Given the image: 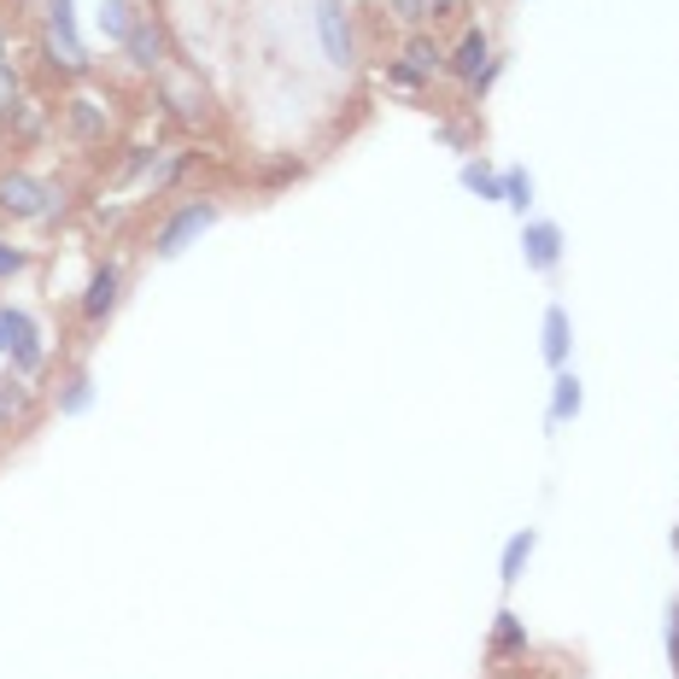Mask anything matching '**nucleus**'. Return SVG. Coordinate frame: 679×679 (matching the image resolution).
I'll return each mask as SVG.
<instances>
[{"instance_id":"f257e3e1","label":"nucleus","mask_w":679,"mask_h":679,"mask_svg":"<svg viewBox=\"0 0 679 679\" xmlns=\"http://www.w3.org/2000/svg\"><path fill=\"white\" fill-rule=\"evenodd\" d=\"M0 212H12V217H48L59 212V194L48 188V182H35V176H0Z\"/></svg>"},{"instance_id":"f03ea898","label":"nucleus","mask_w":679,"mask_h":679,"mask_svg":"<svg viewBox=\"0 0 679 679\" xmlns=\"http://www.w3.org/2000/svg\"><path fill=\"white\" fill-rule=\"evenodd\" d=\"M212 223H217V205H212V199H194V205H182V212H176V217L158 229V258H176L182 246H188L194 235H205V229H212Z\"/></svg>"},{"instance_id":"7ed1b4c3","label":"nucleus","mask_w":679,"mask_h":679,"mask_svg":"<svg viewBox=\"0 0 679 679\" xmlns=\"http://www.w3.org/2000/svg\"><path fill=\"white\" fill-rule=\"evenodd\" d=\"M317 41L328 65H352V18L340 0H317Z\"/></svg>"},{"instance_id":"20e7f679","label":"nucleus","mask_w":679,"mask_h":679,"mask_svg":"<svg viewBox=\"0 0 679 679\" xmlns=\"http://www.w3.org/2000/svg\"><path fill=\"white\" fill-rule=\"evenodd\" d=\"M0 346L12 352V363L24 369V375L41 363V335H35V322L24 311H0Z\"/></svg>"},{"instance_id":"39448f33","label":"nucleus","mask_w":679,"mask_h":679,"mask_svg":"<svg viewBox=\"0 0 679 679\" xmlns=\"http://www.w3.org/2000/svg\"><path fill=\"white\" fill-rule=\"evenodd\" d=\"M48 30H53V53H59V65H82V41H76V12H71V0H48Z\"/></svg>"},{"instance_id":"423d86ee","label":"nucleus","mask_w":679,"mask_h":679,"mask_svg":"<svg viewBox=\"0 0 679 679\" xmlns=\"http://www.w3.org/2000/svg\"><path fill=\"white\" fill-rule=\"evenodd\" d=\"M123 53H130V65H141V71L158 65V59H164V35H158L153 18H135L130 35H123Z\"/></svg>"},{"instance_id":"0eeeda50","label":"nucleus","mask_w":679,"mask_h":679,"mask_svg":"<svg viewBox=\"0 0 679 679\" xmlns=\"http://www.w3.org/2000/svg\"><path fill=\"white\" fill-rule=\"evenodd\" d=\"M117 305V270L106 264V270H94V281H89V299H82V317L89 322H100Z\"/></svg>"},{"instance_id":"6e6552de","label":"nucleus","mask_w":679,"mask_h":679,"mask_svg":"<svg viewBox=\"0 0 679 679\" xmlns=\"http://www.w3.org/2000/svg\"><path fill=\"white\" fill-rule=\"evenodd\" d=\"M486 35L481 30H469L463 35V48H457V59H451V71H457V76H469V82H481V65H486Z\"/></svg>"},{"instance_id":"1a4fd4ad","label":"nucleus","mask_w":679,"mask_h":679,"mask_svg":"<svg viewBox=\"0 0 679 679\" xmlns=\"http://www.w3.org/2000/svg\"><path fill=\"white\" fill-rule=\"evenodd\" d=\"M404 65L416 71V76H428V71H440V48L428 35H410V48H404Z\"/></svg>"},{"instance_id":"9d476101","label":"nucleus","mask_w":679,"mask_h":679,"mask_svg":"<svg viewBox=\"0 0 679 679\" xmlns=\"http://www.w3.org/2000/svg\"><path fill=\"white\" fill-rule=\"evenodd\" d=\"M130 24H135V18H130V7H123V0H100V30H106L112 41L130 35Z\"/></svg>"},{"instance_id":"9b49d317","label":"nucleus","mask_w":679,"mask_h":679,"mask_svg":"<svg viewBox=\"0 0 679 679\" xmlns=\"http://www.w3.org/2000/svg\"><path fill=\"white\" fill-rule=\"evenodd\" d=\"M527 246H533V264H539V270H551V264H557V229H551V223L527 229Z\"/></svg>"},{"instance_id":"f8f14e48","label":"nucleus","mask_w":679,"mask_h":679,"mask_svg":"<svg viewBox=\"0 0 679 679\" xmlns=\"http://www.w3.org/2000/svg\"><path fill=\"white\" fill-rule=\"evenodd\" d=\"M563 352H568V317L551 311V317H545V358L563 363Z\"/></svg>"},{"instance_id":"ddd939ff","label":"nucleus","mask_w":679,"mask_h":679,"mask_svg":"<svg viewBox=\"0 0 679 679\" xmlns=\"http://www.w3.org/2000/svg\"><path fill=\"white\" fill-rule=\"evenodd\" d=\"M71 123H76V135H100V130H106V117H100L94 100H71Z\"/></svg>"},{"instance_id":"4468645a","label":"nucleus","mask_w":679,"mask_h":679,"mask_svg":"<svg viewBox=\"0 0 679 679\" xmlns=\"http://www.w3.org/2000/svg\"><path fill=\"white\" fill-rule=\"evenodd\" d=\"M527 551H533V533H516V539H510V551H504V580H516V568L527 563Z\"/></svg>"},{"instance_id":"2eb2a0df","label":"nucleus","mask_w":679,"mask_h":679,"mask_svg":"<svg viewBox=\"0 0 679 679\" xmlns=\"http://www.w3.org/2000/svg\"><path fill=\"white\" fill-rule=\"evenodd\" d=\"M24 387H18V381H0V422H12L18 416V410H24Z\"/></svg>"},{"instance_id":"dca6fc26","label":"nucleus","mask_w":679,"mask_h":679,"mask_svg":"<svg viewBox=\"0 0 679 679\" xmlns=\"http://www.w3.org/2000/svg\"><path fill=\"white\" fill-rule=\"evenodd\" d=\"M18 112V76L7 71V65H0V123H7Z\"/></svg>"},{"instance_id":"f3484780","label":"nucleus","mask_w":679,"mask_h":679,"mask_svg":"<svg viewBox=\"0 0 679 679\" xmlns=\"http://www.w3.org/2000/svg\"><path fill=\"white\" fill-rule=\"evenodd\" d=\"M568 410H580V381H557V416H568Z\"/></svg>"},{"instance_id":"a211bd4d","label":"nucleus","mask_w":679,"mask_h":679,"mask_svg":"<svg viewBox=\"0 0 679 679\" xmlns=\"http://www.w3.org/2000/svg\"><path fill=\"white\" fill-rule=\"evenodd\" d=\"M393 18H404V24H422V18H428V0H393Z\"/></svg>"},{"instance_id":"6ab92c4d","label":"nucleus","mask_w":679,"mask_h":679,"mask_svg":"<svg viewBox=\"0 0 679 679\" xmlns=\"http://www.w3.org/2000/svg\"><path fill=\"white\" fill-rule=\"evenodd\" d=\"M18 270H24V253H12V246H0V281H7V276H18Z\"/></svg>"},{"instance_id":"aec40b11","label":"nucleus","mask_w":679,"mask_h":679,"mask_svg":"<svg viewBox=\"0 0 679 679\" xmlns=\"http://www.w3.org/2000/svg\"><path fill=\"white\" fill-rule=\"evenodd\" d=\"M668 650H673V668H679V598H673V615H668Z\"/></svg>"},{"instance_id":"412c9836","label":"nucleus","mask_w":679,"mask_h":679,"mask_svg":"<svg viewBox=\"0 0 679 679\" xmlns=\"http://www.w3.org/2000/svg\"><path fill=\"white\" fill-rule=\"evenodd\" d=\"M89 404V381H71V393H65V410H82Z\"/></svg>"},{"instance_id":"4be33fe9","label":"nucleus","mask_w":679,"mask_h":679,"mask_svg":"<svg viewBox=\"0 0 679 679\" xmlns=\"http://www.w3.org/2000/svg\"><path fill=\"white\" fill-rule=\"evenodd\" d=\"M428 12H434V18H440V12H451V0H428Z\"/></svg>"},{"instance_id":"5701e85b","label":"nucleus","mask_w":679,"mask_h":679,"mask_svg":"<svg viewBox=\"0 0 679 679\" xmlns=\"http://www.w3.org/2000/svg\"><path fill=\"white\" fill-rule=\"evenodd\" d=\"M0 59H7V41H0Z\"/></svg>"}]
</instances>
